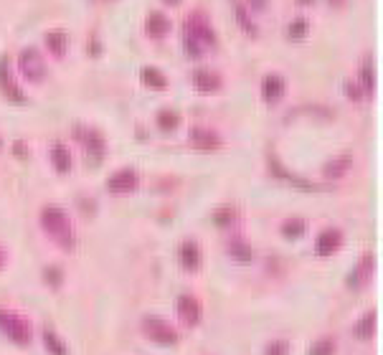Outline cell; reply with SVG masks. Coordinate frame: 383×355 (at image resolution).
Listing matches in <instances>:
<instances>
[{
	"label": "cell",
	"mask_w": 383,
	"mask_h": 355,
	"mask_svg": "<svg viewBox=\"0 0 383 355\" xmlns=\"http://www.w3.org/2000/svg\"><path fill=\"white\" fill-rule=\"evenodd\" d=\"M46 282L51 284V287H59V284H61V269H59V267H48L46 269Z\"/></svg>",
	"instance_id": "34"
},
{
	"label": "cell",
	"mask_w": 383,
	"mask_h": 355,
	"mask_svg": "<svg viewBox=\"0 0 383 355\" xmlns=\"http://www.w3.org/2000/svg\"><path fill=\"white\" fill-rule=\"evenodd\" d=\"M69 33L61 31V28H54V31L46 33V46L48 51L56 56V59H63L66 56V51H69Z\"/></svg>",
	"instance_id": "20"
},
{
	"label": "cell",
	"mask_w": 383,
	"mask_h": 355,
	"mask_svg": "<svg viewBox=\"0 0 383 355\" xmlns=\"http://www.w3.org/2000/svg\"><path fill=\"white\" fill-rule=\"evenodd\" d=\"M6 267V249H3V246H0V269Z\"/></svg>",
	"instance_id": "37"
},
{
	"label": "cell",
	"mask_w": 383,
	"mask_h": 355,
	"mask_svg": "<svg viewBox=\"0 0 383 355\" xmlns=\"http://www.w3.org/2000/svg\"><path fill=\"white\" fill-rule=\"evenodd\" d=\"M266 355H290V343L287 340H272L269 345H266Z\"/></svg>",
	"instance_id": "33"
},
{
	"label": "cell",
	"mask_w": 383,
	"mask_h": 355,
	"mask_svg": "<svg viewBox=\"0 0 383 355\" xmlns=\"http://www.w3.org/2000/svg\"><path fill=\"white\" fill-rule=\"evenodd\" d=\"M140 81L148 89H155V92L168 89V77H165L160 69H155V66H145V69L140 71Z\"/></svg>",
	"instance_id": "21"
},
{
	"label": "cell",
	"mask_w": 383,
	"mask_h": 355,
	"mask_svg": "<svg viewBox=\"0 0 383 355\" xmlns=\"http://www.w3.org/2000/svg\"><path fill=\"white\" fill-rule=\"evenodd\" d=\"M175 312H178V317L188 327H196L204 320V307H201V302L193 294H180L178 300H175Z\"/></svg>",
	"instance_id": "10"
},
{
	"label": "cell",
	"mask_w": 383,
	"mask_h": 355,
	"mask_svg": "<svg viewBox=\"0 0 383 355\" xmlns=\"http://www.w3.org/2000/svg\"><path fill=\"white\" fill-rule=\"evenodd\" d=\"M360 89L366 92V97H373L375 92V74H373V59L368 56L366 61H363V66H360V79H358Z\"/></svg>",
	"instance_id": "25"
},
{
	"label": "cell",
	"mask_w": 383,
	"mask_h": 355,
	"mask_svg": "<svg viewBox=\"0 0 383 355\" xmlns=\"http://www.w3.org/2000/svg\"><path fill=\"white\" fill-rule=\"evenodd\" d=\"M234 13H236V21H239V26L244 28V33H249V36H259L257 21H254V16H251L249 10H246V6H244V3H234Z\"/></svg>",
	"instance_id": "24"
},
{
	"label": "cell",
	"mask_w": 383,
	"mask_h": 355,
	"mask_svg": "<svg viewBox=\"0 0 383 355\" xmlns=\"http://www.w3.org/2000/svg\"><path fill=\"white\" fill-rule=\"evenodd\" d=\"M228 256L239 264H249L254 259V252H251L249 241H244V239H234L231 244H228Z\"/></svg>",
	"instance_id": "22"
},
{
	"label": "cell",
	"mask_w": 383,
	"mask_h": 355,
	"mask_svg": "<svg viewBox=\"0 0 383 355\" xmlns=\"http://www.w3.org/2000/svg\"><path fill=\"white\" fill-rule=\"evenodd\" d=\"M137 185H140V173L132 170V168H122V170H117V173H112L107 178V190L117 193V196L132 193V190H137Z\"/></svg>",
	"instance_id": "8"
},
{
	"label": "cell",
	"mask_w": 383,
	"mask_h": 355,
	"mask_svg": "<svg viewBox=\"0 0 383 355\" xmlns=\"http://www.w3.org/2000/svg\"><path fill=\"white\" fill-rule=\"evenodd\" d=\"M18 69H21V74H23L31 84H43L48 77L46 61H43V56H41L39 48H33V46H26L23 51L18 54Z\"/></svg>",
	"instance_id": "4"
},
{
	"label": "cell",
	"mask_w": 383,
	"mask_h": 355,
	"mask_svg": "<svg viewBox=\"0 0 383 355\" xmlns=\"http://www.w3.org/2000/svg\"><path fill=\"white\" fill-rule=\"evenodd\" d=\"M0 332L13 345H28L33 338L28 320L23 315H18V312H13V310H0Z\"/></svg>",
	"instance_id": "3"
},
{
	"label": "cell",
	"mask_w": 383,
	"mask_h": 355,
	"mask_svg": "<svg viewBox=\"0 0 383 355\" xmlns=\"http://www.w3.org/2000/svg\"><path fill=\"white\" fill-rule=\"evenodd\" d=\"M353 335L358 340H371L375 335V312H366L358 323L353 325Z\"/></svg>",
	"instance_id": "23"
},
{
	"label": "cell",
	"mask_w": 383,
	"mask_h": 355,
	"mask_svg": "<svg viewBox=\"0 0 383 355\" xmlns=\"http://www.w3.org/2000/svg\"><path fill=\"white\" fill-rule=\"evenodd\" d=\"M343 89H345V97H348L353 104H360L363 99H366V92L360 89V84L355 79H345Z\"/></svg>",
	"instance_id": "31"
},
{
	"label": "cell",
	"mask_w": 383,
	"mask_h": 355,
	"mask_svg": "<svg viewBox=\"0 0 383 355\" xmlns=\"http://www.w3.org/2000/svg\"><path fill=\"white\" fill-rule=\"evenodd\" d=\"M353 168V158L348 155V152H343V155H337V158L328 160L325 163V168H322V175L328 178V181H340V178H345L348 175V170Z\"/></svg>",
	"instance_id": "18"
},
{
	"label": "cell",
	"mask_w": 383,
	"mask_h": 355,
	"mask_svg": "<svg viewBox=\"0 0 383 355\" xmlns=\"http://www.w3.org/2000/svg\"><path fill=\"white\" fill-rule=\"evenodd\" d=\"M173 23H170V18L165 16V13H160V10H155V13H150L148 21H145V33H148L150 39H165L168 33H170Z\"/></svg>",
	"instance_id": "17"
},
{
	"label": "cell",
	"mask_w": 383,
	"mask_h": 355,
	"mask_svg": "<svg viewBox=\"0 0 383 355\" xmlns=\"http://www.w3.org/2000/svg\"><path fill=\"white\" fill-rule=\"evenodd\" d=\"M155 122H157V127H160L163 132H170V130H175V127L180 125V114H178V112H173V110H160V112H157Z\"/></svg>",
	"instance_id": "27"
},
{
	"label": "cell",
	"mask_w": 383,
	"mask_h": 355,
	"mask_svg": "<svg viewBox=\"0 0 383 355\" xmlns=\"http://www.w3.org/2000/svg\"><path fill=\"white\" fill-rule=\"evenodd\" d=\"M51 163H54V168L61 175L71 173V168H74V155H71V150L63 142H54V148H51Z\"/></svg>",
	"instance_id": "19"
},
{
	"label": "cell",
	"mask_w": 383,
	"mask_h": 355,
	"mask_svg": "<svg viewBox=\"0 0 383 355\" xmlns=\"http://www.w3.org/2000/svg\"><path fill=\"white\" fill-rule=\"evenodd\" d=\"M74 137L81 142V148H84L86 155H89L94 163H99V160L104 158V152H107V142H104V137H102V132H99V130L77 125V127H74Z\"/></svg>",
	"instance_id": "6"
},
{
	"label": "cell",
	"mask_w": 383,
	"mask_h": 355,
	"mask_svg": "<svg viewBox=\"0 0 383 355\" xmlns=\"http://www.w3.org/2000/svg\"><path fill=\"white\" fill-rule=\"evenodd\" d=\"M307 353H310V355H333V353H335V340H333V338L315 340Z\"/></svg>",
	"instance_id": "30"
},
{
	"label": "cell",
	"mask_w": 383,
	"mask_h": 355,
	"mask_svg": "<svg viewBox=\"0 0 383 355\" xmlns=\"http://www.w3.org/2000/svg\"><path fill=\"white\" fill-rule=\"evenodd\" d=\"M0 92H3V97H6L10 104H18V107L28 104V97H26V92L21 89V84L16 81V77L10 74L8 56H3V59H0Z\"/></svg>",
	"instance_id": "7"
},
{
	"label": "cell",
	"mask_w": 383,
	"mask_h": 355,
	"mask_svg": "<svg viewBox=\"0 0 383 355\" xmlns=\"http://www.w3.org/2000/svg\"><path fill=\"white\" fill-rule=\"evenodd\" d=\"M89 54H102V48H99V43H89Z\"/></svg>",
	"instance_id": "36"
},
{
	"label": "cell",
	"mask_w": 383,
	"mask_h": 355,
	"mask_svg": "<svg viewBox=\"0 0 383 355\" xmlns=\"http://www.w3.org/2000/svg\"><path fill=\"white\" fill-rule=\"evenodd\" d=\"M43 347L48 355H69V347L54 330H43Z\"/></svg>",
	"instance_id": "26"
},
{
	"label": "cell",
	"mask_w": 383,
	"mask_h": 355,
	"mask_svg": "<svg viewBox=\"0 0 383 355\" xmlns=\"http://www.w3.org/2000/svg\"><path fill=\"white\" fill-rule=\"evenodd\" d=\"M340 246H343V231L325 229L315 241V252H317V256H333Z\"/></svg>",
	"instance_id": "14"
},
{
	"label": "cell",
	"mask_w": 383,
	"mask_h": 355,
	"mask_svg": "<svg viewBox=\"0 0 383 355\" xmlns=\"http://www.w3.org/2000/svg\"><path fill=\"white\" fill-rule=\"evenodd\" d=\"M188 140H190V145L196 148V150L201 152H213L219 150L221 145H224V140H221V134L216 132V130H211V127H190V132H188Z\"/></svg>",
	"instance_id": "9"
},
{
	"label": "cell",
	"mask_w": 383,
	"mask_h": 355,
	"mask_svg": "<svg viewBox=\"0 0 383 355\" xmlns=\"http://www.w3.org/2000/svg\"><path fill=\"white\" fill-rule=\"evenodd\" d=\"M236 219V211L234 208H219V211L213 213V223L216 226H221V229H226V226H231Z\"/></svg>",
	"instance_id": "32"
},
{
	"label": "cell",
	"mask_w": 383,
	"mask_h": 355,
	"mask_svg": "<svg viewBox=\"0 0 383 355\" xmlns=\"http://www.w3.org/2000/svg\"><path fill=\"white\" fill-rule=\"evenodd\" d=\"M266 8V0H249V8L251 13H259V10H264Z\"/></svg>",
	"instance_id": "35"
},
{
	"label": "cell",
	"mask_w": 383,
	"mask_h": 355,
	"mask_svg": "<svg viewBox=\"0 0 383 355\" xmlns=\"http://www.w3.org/2000/svg\"><path fill=\"white\" fill-rule=\"evenodd\" d=\"M142 332H145V338L157 343V345L170 347L178 343V332H175V327H173L168 320H163V317H157V315H148L145 320H142Z\"/></svg>",
	"instance_id": "5"
},
{
	"label": "cell",
	"mask_w": 383,
	"mask_h": 355,
	"mask_svg": "<svg viewBox=\"0 0 383 355\" xmlns=\"http://www.w3.org/2000/svg\"><path fill=\"white\" fill-rule=\"evenodd\" d=\"M216 31L206 21L204 13H190L183 23V51L190 59H204L213 46H216Z\"/></svg>",
	"instance_id": "1"
},
{
	"label": "cell",
	"mask_w": 383,
	"mask_h": 355,
	"mask_svg": "<svg viewBox=\"0 0 383 355\" xmlns=\"http://www.w3.org/2000/svg\"><path fill=\"white\" fill-rule=\"evenodd\" d=\"M305 221L302 219H287V221L282 223V236L284 239H299L302 234H305Z\"/></svg>",
	"instance_id": "28"
},
{
	"label": "cell",
	"mask_w": 383,
	"mask_h": 355,
	"mask_svg": "<svg viewBox=\"0 0 383 355\" xmlns=\"http://www.w3.org/2000/svg\"><path fill=\"white\" fill-rule=\"evenodd\" d=\"M269 170H272V175H277V178H282V181H287L290 185H295V188H302V190H317V185L315 183H310V181H305L302 175H295V173H290L287 168L282 165L279 160L277 158H269Z\"/></svg>",
	"instance_id": "15"
},
{
	"label": "cell",
	"mask_w": 383,
	"mask_h": 355,
	"mask_svg": "<svg viewBox=\"0 0 383 355\" xmlns=\"http://www.w3.org/2000/svg\"><path fill=\"white\" fill-rule=\"evenodd\" d=\"M297 3H302V6H310V3H313V0H297Z\"/></svg>",
	"instance_id": "40"
},
{
	"label": "cell",
	"mask_w": 383,
	"mask_h": 355,
	"mask_svg": "<svg viewBox=\"0 0 383 355\" xmlns=\"http://www.w3.org/2000/svg\"><path fill=\"white\" fill-rule=\"evenodd\" d=\"M193 87L201 94H216L221 89V77L211 69H196L193 71Z\"/></svg>",
	"instance_id": "16"
},
{
	"label": "cell",
	"mask_w": 383,
	"mask_h": 355,
	"mask_svg": "<svg viewBox=\"0 0 383 355\" xmlns=\"http://www.w3.org/2000/svg\"><path fill=\"white\" fill-rule=\"evenodd\" d=\"M328 3H330V6H333V8H340V6H343L345 0H328Z\"/></svg>",
	"instance_id": "38"
},
{
	"label": "cell",
	"mask_w": 383,
	"mask_h": 355,
	"mask_svg": "<svg viewBox=\"0 0 383 355\" xmlns=\"http://www.w3.org/2000/svg\"><path fill=\"white\" fill-rule=\"evenodd\" d=\"M178 264L186 269V272H198V269H201V264H204L201 246H198L196 241L186 239V241L178 246Z\"/></svg>",
	"instance_id": "12"
},
{
	"label": "cell",
	"mask_w": 383,
	"mask_h": 355,
	"mask_svg": "<svg viewBox=\"0 0 383 355\" xmlns=\"http://www.w3.org/2000/svg\"><path fill=\"white\" fill-rule=\"evenodd\" d=\"M165 3H168V6H178L180 0H165Z\"/></svg>",
	"instance_id": "39"
},
{
	"label": "cell",
	"mask_w": 383,
	"mask_h": 355,
	"mask_svg": "<svg viewBox=\"0 0 383 355\" xmlns=\"http://www.w3.org/2000/svg\"><path fill=\"white\" fill-rule=\"evenodd\" d=\"M287 92V81L282 74H266L264 81H262V97H264L266 104H277Z\"/></svg>",
	"instance_id": "13"
},
{
	"label": "cell",
	"mask_w": 383,
	"mask_h": 355,
	"mask_svg": "<svg viewBox=\"0 0 383 355\" xmlns=\"http://www.w3.org/2000/svg\"><path fill=\"white\" fill-rule=\"evenodd\" d=\"M310 33V26H307L305 18H295L290 26H287V36H290L292 41H302Z\"/></svg>",
	"instance_id": "29"
},
{
	"label": "cell",
	"mask_w": 383,
	"mask_h": 355,
	"mask_svg": "<svg viewBox=\"0 0 383 355\" xmlns=\"http://www.w3.org/2000/svg\"><path fill=\"white\" fill-rule=\"evenodd\" d=\"M373 272H375L373 254H363L360 261L353 267L351 274H348V287H351V290H363V287L373 279Z\"/></svg>",
	"instance_id": "11"
},
{
	"label": "cell",
	"mask_w": 383,
	"mask_h": 355,
	"mask_svg": "<svg viewBox=\"0 0 383 355\" xmlns=\"http://www.w3.org/2000/svg\"><path fill=\"white\" fill-rule=\"evenodd\" d=\"M41 229L46 231V236L54 241L61 252H74L77 246V234H74V223L71 216L59 205H46L41 211Z\"/></svg>",
	"instance_id": "2"
}]
</instances>
